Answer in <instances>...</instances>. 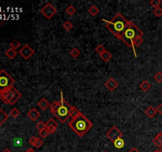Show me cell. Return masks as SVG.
<instances>
[{"label":"cell","mask_w":162,"mask_h":152,"mask_svg":"<svg viewBox=\"0 0 162 152\" xmlns=\"http://www.w3.org/2000/svg\"><path fill=\"white\" fill-rule=\"evenodd\" d=\"M60 100L55 101L54 102L50 105V110L52 114L61 122L62 124H64L67 121L68 118L70 117V112L71 107L68 104L63 97V92L60 93Z\"/></svg>","instance_id":"1"},{"label":"cell","mask_w":162,"mask_h":152,"mask_svg":"<svg viewBox=\"0 0 162 152\" xmlns=\"http://www.w3.org/2000/svg\"><path fill=\"white\" fill-rule=\"evenodd\" d=\"M102 21L105 22L106 28L118 39H120L123 32L128 26L129 22L120 13H118L111 21H107L106 19H102Z\"/></svg>","instance_id":"2"},{"label":"cell","mask_w":162,"mask_h":152,"mask_svg":"<svg viewBox=\"0 0 162 152\" xmlns=\"http://www.w3.org/2000/svg\"><path fill=\"white\" fill-rule=\"evenodd\" d=\"M69 126L80 137H83L93 127V124L82 112L69 122Z\"/></svg>","instance_id":"3"},{"label":"cell","mask_w":162,"mask_h":152,"mask_svg":"<svg viewBox=\"0 0 162 152\" xmlns=\"http://www.w3.org/2000/svg\"><path fill=\"white\" fill-rule=\"evenodd\" d=\"M142 36H143L142 31L141 29H139L133 22L129 21L128 26L127 27L125 31L123 32V33L121 37H120V39H121L127 46L133 48V51H134V53H135V57H137V53H136L135 47V45H134V41H135L137 38L142 37Z\"/></svg>","instance_id":"4"},{"label":"cell","mask_w":162,"mask_h":152,"mask_svg":"<svg viewBox=\"0 0 162 152\" xmlns=\"http://www.w3.org/2000/svg\"><path fill=\"white\" fill-rule=\"evenodd\" d=\"M22 97V93L12 87L7 90L0 91V99L9 105H14Z\"/></svg>","instance_id":"5"},{"label":"cell","mask_w":162,"mask_h":152,"mask_svg":"<svg viewBox=\"0 0 162 152\" xmlns=\"http://www.w3.org/2000/svg\"><path fill=\"white\" fill-rule=\"evenodd\" d=\"M14 82V79L5 70L3 69L0 71V91L7 90L12 87Z\"/></svg>","instance_id":"6"},{"label":"cell","mask_w":162,"mask_h":152,"mask_svg":"<svg viewBox=\"0 0 162 152\" xmlns=\"http://www.w3.org/2000/svg\"><path fill=\"white\" fill-rule=\"evenodd\" d=\"M40 12L47 19H51L57 13V10L50 3H48L41 8Z\"/></svg>","instance_id":"7"},{"label":"cell","mask_w":162,"mask_h":152,"mask_svg":"<svg viewBox=\"0 0 162 152\" xmlns=\"http://www.w3.org/2000/svg\"><path fill=\"white\" fill-rule=\"evenodd\" d=\"M122 132L119 130L116 126H113V127H111L110 129L108 130V132L106 133V137L112 142H114L115 140L119 139V138H122Z\"/></svg>","instance_id":"8"},{"label":"cell","mask_w":162,"mask_h":152,"mask_svg":"<svg viewBox=\"0 0 162 152\" xmlns=\"http://www.w3.org/2000/svg\"><path fill=\"white\" fill-rule=\"evenodd\" d=\"M19 54L25 59H29L34 54V50L29 44H25L19 51Z\"/></svg>","instance_id":"9"},{"label":"cell","mask_w":162,"mask_h":152,"mask_svg":"<svg viewBox=\"0 0 162 152\" xmlns=\"http://www.w3.org/2000/svg\"><path fill=\"white\" fill-rule=\"evenodd\" d=\"M105 87L107 88L108 90H110V91H113L118 87L119 84L117 82V81L115 80L113 78H110L109 79H108V81L104 84Z\"/></svg>","instance_id":"10"},{"label":"cell","mask_w":162,"mask_h":152,"mask_svg":"<svg viewBox=\"0 0 162 152\" xmlns=\"http://www.w3.org/2000/svg\"><path fill=\"white\" fill-rule=\"evenodd\" d=\"M27 115L28 117H29V118L31 119V121H37V119L40 117V112H39L37 109H35V108L30 109V110L29 111V112H28Z\"/></svg>","instance_id":"11"},{"label":"cell","mask_w":162,"mask_h":152,"mask_svg":"<svg viewBox=\"0 0 162 152\" xmlns=\"http://www.w3.org/2000/svg\"><path fill=\"white\" fill-rule=\"evenodd\" d=\"M38 107L42 110H46L48 107H50V104H49L48 100L45 99V98H42L38 102Z\"/></svg>","instance_id":"12"},{"label":"cell","mask_w":162,"mask_h":152,"mask_svg":"<svg viewBox=\"0 0 162 152\" xmlns=\"http://www.w3.org/2000/svg\"><path fill=\"white\" fill-rule=\"evenodd\" d=\"M157 109L153 107V106H150V107H148L147 109L145 111V113L150 118H153L157 114Z\"/></svg>","instance_id":"13"},{"label":"cell","mask_w":162,"mask_h":152,"mask_svg":"<svg viewBox=\"0 0 162 152\" xmlns=\"http://www.w3.org/2000/svg\"><path fill=\"white\" fill-rule=\"evenodd\" d=\"M153 143L158 147H162V132H159V133L157 135V136L153 139Z\"/></svg>","instance_id":"14"},{"label":"cell","mask_w":162,"mask_h":152,"mask_svg":"<svg viewBox=\"0 0 162 152\" xmlns=\"http://www.w3.org/2000/svg\"><path fill=\"white\" fill-rule=\"evenodd\" d=\"M113 144L115 147L117 148V149H122L123 147H124V145H125V142H124V140H123L122 138H119V139H117V140L114 141Z\"/></svg>","instance_id":"15"},{"label":"cell","mask_w":162,"mask_h":152,"mask_svg":"<svg viewBox=\"0 0 162 152\" xmlns=\"http://www.w3.org/2000/svg\"><path fill=\"white\" fill-rule=\"evenodd\" d=\"M139 88H140L142 91L146 92V91H148V90L151 88V85H150V83L148 82V81L145 80L141 82L140 85H139Z\"/></svg>","instance_id":"16"},{"label":"cell","mask_w":162,"mask_h":152,"mask_svg":"<svg viewBox=\"0 0 162 152\" xmlns=\"http://www.w3.org/2000/svg\"><path fill=\"white\" fill-rule=\"evenodd\" d=\"M9 118V116L0 108V126H2Z\"/></svg>","instance_id":"17"},{"label":"cell","mask_w":162,"mask_h":152,"mask_svg":"<svg viewBox=\"0 0 162 152\" xmlns=\"http://www.w3.org/2000/svg\"><path fill=\"white\" fill-rule=\"evenodd\" d=\"M6 56L9 58L10 59H13L16 56H17V51L10 48L9 49L6 51Z\"/></svg>","instance_id":"18"},{"label":"cell","mask_w":162,"mask_h":152,"mask_svg":"<svg viewBox=\"0 0 162 152\" xmlns=\"http://www.w3.org/2000/svg\"><path fill=\"white\" fill-rule=\"evenodd\" d=\"M112 57V54H111L108 51H107V50H106L103 54H101V58L104 60V62H108V61H110Z\"/></svg>","instance_id":"19"},{"label":"cell","mask_w":162,"mask_h":152,"mask_svg":"<svg viewBox=\"0 0 162 152\" xmlns=\"http://www.w3.org/2000/svg\"><path fill=\"white\" fill-rule=\"evenodd\" d=\"M88 12L90 14V15L93 16V17H95L99 13V9L97 6H90L88 10Z\"/></svg>","instance_id":"20"},{"label":"cell","mask_w":162,"mask_h":152,"mask_svg":"<svg viewBox=\"0 0 162 152\" xmlns=\"http://www.w3.org/2000/svg\"><path fill=\"white\" fill-rule=\"evenodd\" d=\"M80 111L78 109L75 108V107H71V109H70V117L72 118H75L76 117H78V115L80 114Z\"/></svg>","instance_id":"21"},{"label":"cell","mask_w":162,"mask_h":152,"mask_svg":"<svg viewBox=\"0 0 162 152\" xmlns=\"http://www.w3.org/2000/svg\"><path fill=\"white\" fill-rule=\"evenodd\" d=\"M45 124H46V127H58V123H57L54 119H52V118L49 119L48 121L45 123Z\"/></svg>","instance_id":"22"},{"label":"cell","mask_w":162,"mask_h":152,"mask_svg":"<svg viewBox=\"0 0 162 152\" xmlns=\"http://www.w3.org/2000/svg\"><path fill=\"white\" fill-rule=\"evenodd\" d=\"M70 54L71 55V56H73L74 58H78V57L80 56L81 52H80V50L78 49V48H72V50L70 51Z\"/></svg>","instance_id":"23"},{"label":"cell","mask_w":162,"mask_h":152,"mask_svg":"<svg viewBox=\"0 0 162 152\" xmlns=\"http://www.w3.org/2000/svg\"><path fill=\"white\" fill-rule=\"evenodd\" d=\"M66 12H67V14H69L70 16H72L76 13V9L74 8V6H72V5H70V6H68L67 8L66 9Z\"/></svg>","instance_id":"24"},{"label":"cell","mask_w":162,"mask_h":152,"mask_svg":"<svg viewBox=\"0 0 162 152\" xmlns=\"http://www.w3.org/2000/svg\"><path fill=\"white\" fill-rule=\"evenodd\" d=\"M20 45H21V43L19 42L18 40H14L13 41H11V42L10 43V48L14 50H16L17 48H18L19 47H20Z\"/></svg>","instance_id":"25"},{"label":"cell","mask_w":162,"mask_h":152,"mask_svg":"<svg viewBox=\"0 0 162 152\" xmlns=\"http://www.w3.org/2000/svg\"><path fill=\"white\" fill-rule=\"evenodd\" d=\"M63 27L66 31H70L71 29L73 28V24L70 21H66L63 25Z\"/></svg>","instance_id":"26"},{"label":"cell","mask_w":162,"mask_h":152,"mask_svg":"<svg viewBox=\"0 0 162 152\" xmlns=\"http://www.w3.org/2000/svg\"><path fill=\"white\" fill-rule=\"evenodd\" d=\"M150 4L156 9V8L160 7V5L161 4V0H151L150 1Z\"/></svg>","instance_id":"27"},{"label":"cell","mask_w":162,"mask_h":152,"mask_svg":"<svg viewBox=\"0 0 162 152\" xmlns=\"http://www.w3.org/2000/svg\"><path fill=\"white\" fill-rule=\"evenodd\" d=\"M36 127H37V129L39 132H40V131L44 130V128H46V124H45V123H44V122H42V121H40V122H38L37 124H36Z\"/></svg>","instance_id":"28"},{"label":"cell","mask_w":162,"mask_h":152,"mask_svg":"<svg viewBox=\"0 0 162 152\" xmlns=\"http://www.w3.org/2000/svg\"><path fill=\"white\" fill-rule=\"evenodd\" d=\"M43 143H44L43 140H40V138H37V139H36V140H35V143H33V146L35 147L36 148H40V147L43 145Z\"/></svg>","instance_id":"29"},{"label":"cell","mask_w":162,"mask_h":152,"mask_svg":"<svg viewBox=\"0 0 162 152\" xmlns=\"http://www.w3.org/2000/svg\"><path fill=\"white\" fill-rule=\"evenodd\" d=\"M10 116H11L12 117L17 118L18 117L19 115H20V111H19L18 109H16V108H14V109H13L11 111H10Z\"/></svg>","instance_id":"30"},{"label":"cell","mask_w":162,"mask_h":152,"mask_svg":"<svg viewBox=\"0 0 162 152\" xmlns=\"http://www.w3.org/2000/svg\"><path fill=\"white\" fill-rule=\"evenodd\" d=\"M106 51V49L104 48V47L102 45V44H99L98 46H97V48H96V52L101 56V54H103V53L104 52Z\"/></svg>","instance_id":"31"},{"label":"cell","mask_w":162,"mask_h":152,"mask_svg":"<svg viewBox=\"0 0 162 152\" xmlns=\"http://www.w3.org/2000/svg\"><path fill=\"white\" fill-rule=\"evenodd\" d=\"M154 79H155L157 82H162V72H157L156 75H154Z\"/></svg>","instance_id":"32"},{"label":"cell","mask_w":162,"mask_h":152,"mask_svg":"<svg viewBox=\"0 0 162 152\" xmlns=\"http://www.w3.org/2000/svg\"><path fill=\"white\" fill-rule=\"evenodd\" d=\"M153 14L157 16V17H161L162 16V8L161 7H158V8H156V9H154L153 10Z\"/></svg>","instance_id":"33"},{"label":"cell","mask_w":162,"mask_h":152,"mask_svg":"<svg viewBox=\"0 0 162 152\" xmlns=\"http://www.w3.org/2000/svg\"><path fill=\"white\" fill-rule=\"evenodd\" d=\"M39 134H40V136L41 138H43V139H45L49 135L48 132V130H47L46 128H44V130L40 131V132H39Z\"/></svg>","instance_id":"34"},{"label":"cell","mask_w":162,"mask_h":152,"mask_svg":"<svg viewBox=\"0 0 162 152\" xmlns=\"http://www.w3.org/2000/svg\"><path fill=\"white\" fill-rule=\"evenodd\" d=\"M143 42V39L142 37H138L137 38L136 40L134 41V45L135 46H139L140 44H142V43Z\"/></svg>","instance_id":"35"},{"label":"cell","mask_w":162,"mask_h":152,"mask_svg":"<svg viewBox=\"0 0 162 152\" xmlns=\"http://www.w3.org/2000/svg\"><path fill=\"white\" fill-rule=\"evenodd\" d=\"M46 129L48 130V132L49 135H52V134H54L55 132H56V129H57V127H46Z\"/></svg>","instance_id":"36"},{"label":"cell","mask_w":162,"mask_h":152,"mask_svg":"<svg viewBox=\"0 0 162 152\" xmlns=\"http://www.w3.org/2000/svg\"><path fill=\"white\" fill-rule=\"evenodd\" d=\"M6 16L4 15V14H1L0 13V25H3V23H4V22L6 21Z\"/></svg>","instance_id":"37"},{"label":"cell","mask_w":162,"mask_h":152,"mask_svg":"<svg viewBox=\"0 0 162 152\" xmlns=\"http://www.w3.org/2000/svg\"><path fill=\"white\" fill-rule=\"evenodd\" d=\"M157 112L160 113V114H162V104H160L159 106L157 107Z\"/></svg>","instance_id":"38"},{"label":"cell","mask_w":162,"mask_h":152,"mask_svg":"<svg viewBox=\"0 0 162 152\" xmlns=\"http://www.w3.org/2000/svg\"><path fill=\"white\" fill-rule=\"evenodd\" d=\"M36 139H37V137H35V136H32L30 139H29V143H30L31 145H33V143H35V140H36Z\"/></svg>","instance_id":"39"},{"label":"cell","mask_w":162,"mask_h":152,"mask_svg":"<svg viewBox=\"0 0 162 152\" xmlns=\"http://www.w3.org/2000/svg\"><path fill=\"white\" fill-rule=\"evenodd\" d=\"M21 143H22V141L20 139H16L15 141H14V144H15L16 146H18V145H21Z\"/></svg>","instance_id":"40"},{"label":"cell","mask_w":162,"mask_h":152,"mask_svg":"<svg viewBox=\"0 0 162 152\" xmlns=\"http://www.w3.org/2000/svg\"><path fill=\"white\" fill-rule=\"evenodd\" d=\"M128 152H139L138 151V150L137 148H135V147H132L131 149Z\"/></svg>","instance_id":"41"},{"label":"cell","mask_w":162,"mask_h":152,"mask_svg":"<svg viewBox=\"0 0 162 152\" xmlns=\"http://www.w3.org/2000/svg\"><path fill=\"white\" fill-rule=\"evenodd\" d=\"M26 152H35V151L33 149H32V148H29V149H28L26 151Z\"/></svg>","instance_id":"42"},{"label":"cell","mask_w":162,"mask_h":152,"mask_svg":"<svg viewBox=\"0 0 162 152\" xmlns=\"http://www.w3.org/2000/svg\"><path fill=\"white\" fill-rule=\"evenodd\" d=\"M3 152H12L9 149V148H6V149H5L4 151H3Z\"/></svg>","instance_id":"43"},{"label":"cell","mask_w":162,"mask_h":152,"mask_svg":"<svg viewBox=\"0 0 162 152\" xmlns=\"http://www.w3.org/2000/svg\"><path fill=\"white\" fill-rule=\"evenodd\" d=\"M153 152H161V151H160L159 150H156V151H154Z\"/></svg>","instance_id":"44"},{"label":"cell","mask_w":162,"mask_h":152,"mask_svg":"<svg viewBox=\"0 0 162 152\" xmlns=\"http://www.w3.org/2000/svg\"><path fill=\"white\" fill-rule=\"evenodd\" d=\"M159 151H161V152H162V147H161V148H160Z\"/></svg>","instance_id":"45"},{"label":"cell","mask_w":162,"mask_h":152,"mask_svg":"<svg viewBox=\"0 0 162 152\" xmlns=\"http://www.w3.org/2000/svg\"><path fill=\"white\" fill-rule=\"evenodd\" d=\"M103 152H107V151H103Z\"/></svg>","instance_id":"46"},{"label":"cell","mask_w":162,"mask_h":152,"mask_svg":"<svg viewBox=\"0 0 162 152\" xmlns=\"http://www.w3.org/2000/svg\"><path fill=\"white\" fill-rule=\"evenodd\" d=\"M161 95H162V92H161Z\"/></svg>","instance_id":"47"}]
</instances>
